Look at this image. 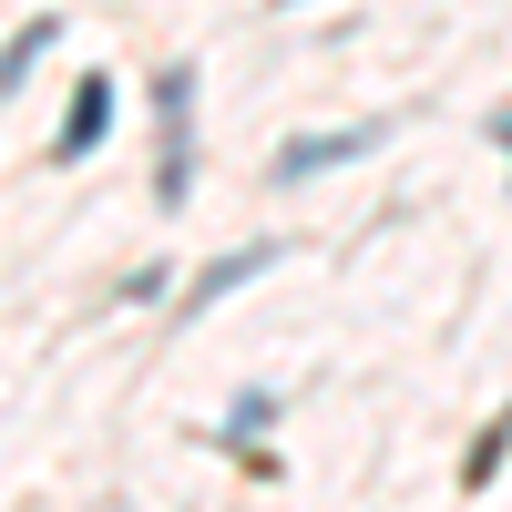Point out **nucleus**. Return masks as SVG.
Wrapping results in <instances>:
<instances>
[{
	"label": "nucleus",
	"mask_w": 512,
	"mask_h": 512,
	"mask_svg": "<svg viewBox=\"0 0 512 512\" xmlns=\"http://www.w3.org/2000/svg\"><path fill=\"white\" fill-rule=\"evenodd\" d=\"M390 144V123H349V134H308V144H287L277 154V175L287 185H308V175H328V164H359V154H379Z\"/></svg>",
	"instance_id": "1"
},
{
	"label": "nucleus",
	"mask_w": 512,
	"mask_h": 512,
	"mask_svg": "<svg viewBox=\"0 0 512 512\" xmlns=\"http://www.w3.org/2000/svg\"><path fill=\"white\" fill-rule=\"evenodd\" d=\"M502 154H512V113H502Z\"/></svg>",
	"instance_id": "5"
},
{
	"label": "nucleus",
	"mask_w": 512,
	"mask_h": 512,
	"mask_svg": "<svg viewBox=\"0 0 512 512\" xmlns=\"http://www.w3.org/2000/svg\"><path fill=\"white\" fill-rule=\"evenodd\" d=\"M267 267H277V246H226L216 267H205V277L185 287V308H216V297H236L246 277H267Z\"/></svg>",
	"instance_id": "3"
},
{
	"label": "nucleus",
	"mask_w": 512,
	"mask_h": 512,
	"mask_svg": "<svg viewBox=\"0 0 512 512\" xmlns=\"http://www.w3.org/2000/svg\"><path fill=\"white\" fill-rule=\"evenodd\" d=\"M52 41H62V11H41V21H21L11 41H0V93H21V82H31V62L52 52Z\"/></svg>",
	"instance_id": "4"
},
{
	"label": "nucleus",
	"mask_w": 512,
	"mask_h": 512,
	"mask_svg": "<svg viewBox=\"0 0 512 512\" xmlns=\"http://www.w3.org/2000/svg\"><path fill=\"white\" fill-rule=\"evenodd\" d=\"M103 134H113V82H103V72H82V82H72V113H62V134H52V154H62V164H82Z\"/></svg>",
	"instance_id": "2"
}]
</instances>
